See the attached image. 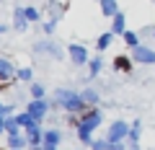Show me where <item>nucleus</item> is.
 I'll list each match as a JSON object with an SVG mask.
<instances>
[{
	"mask_svg": "<svg viewBox=\"0 0 155 150\" xmlns=\"http://www.w3.org/2000/svg\"><path fill=\"white\" fill-rule=\"evenodd\" d=\"M52 106L67 111L70 117H80V114H85V111H88V104L80 98V93H75V91H70V88L54 91V96H52Z\"/></svg>",
	"mask_w": 155,
	"mask_h": 150,
	"instance_id": "1",
	"label": "nucleus"
},
{
	"mask_svg": "<svg viewBox=\"0 0 155 150\" xmlns=\"http://www.w3.org/2000/svg\"><path fill=\"white\" fill-rule=\"evenodd\" d=\"M101 119H104L101 109H96V106H88V111H85V114H80V117H70V122L75 124L78 132H91V135H93V129H98Z\"/></svg>",
	"mask_w": 155,
	"mask_h": 150,
	"instance_id": "2",
	"label": "nucleus"
},
{
	"mask_svg": "<svg viewBox=\"0 0 155 150\" xmlns=\"http://www.w3.org/2000/svg\"><path fill=\"white\" fill-rule=\"evenodd\" d=\"M127 137H129V124L127 122H122V119L111 122L109 132H106V140H109V142H124Z\"/></svg>",
	"mask_w": 155,
	"mask_h": 150,
	"instance_id": "3",
	"label": "nucleus"
},
{
	"mask_svg": "<svg viewBox=\"0 0 155 150\" xmlns=\"http://www.w3.org/2000/svg\"><path fill=\"white\" fill-rule=\"evenodd\" d=\"M16 75H18L16 65L11 60H5V57H0V88L5 91V85H11L16 80Z\"/></svg>",
	"mask_w": 155,
	"mask_h": 150,
	"instance_id": "4",
	"label": "nucleus"
},
{
	"mask_svg": "<svg viewBox=\"0 0 155 150\" xmlns=\"http://www.w3.org/2000/svg\"><path fill=\"white\" fill-rule=\"evenodd\" d=\"M129 57H132L137 65H155V49H153V47H147V44L134 47Z\"/></svg>",
	"mask_w": 155,
	"mask_h": 150,
	"instance_id": "5",
	"label": "nucleus"
},
{
	"mask_svg": "<svg viewBox=\"0 0 155 150\" xmlns=\"http://www.w3.org/2000/svg\"><path fill=\"white\" fill-rule=\"evenodd\" d=\"M49 106H52V104H49L47 98H31V101H28V106H26V111L36 119V122H41V119L49 114Z\"/></svg>",
	"mask_w": 155,
	"mask_h": 150,
	"instance_id": "6",
	"label": "nucleus"
},
{
	"mask_svg": "<svg viewBox=\"0 0 155 150\" xmlns=\"http://www.w3.org/2000/svg\"><path fill=\"white\" fill-rule=\"evenodd\" d=\"M67 57H70L72 65H88V49H85L83 44H70L67 47Z\"/></svg>",
	"mask_w": 155,
	"mask_h": 150,
	"instance_id": "7",
	"label": "nucleus"
},
{
	"mask_svg": "<svg viewBox=\"0 0 155 150\" xmlns=\"http://www.w3.org/2000/svg\"><path fill=\"white\" fill-rule=\"evenodd\" d=\"M34 52H39V55H52L54 60H60V57H62V49L54 44V42H49V39H47V42H39V44L34 47Z\"/></svg>",
	"mask_w": 155,
	"mask_h": 150,
	"instance_id": "8",
	"label": "nucleus"
},
{
	"mask_svg": "<svg viewBox=\"0 0 155 150\" xmlns=\"http://www.w3.org/2000/svg\"><path fill=\"white\" fill-rule=\"evenodd\" d=\"M28 18H26V11H23V8H16V11H13V28H16V31H26L28 28Z\"/></svg>",
	"mask_w": 155,
	"mask_h": 150,
	"instance_id": "9",
	"label": "nucleus"
},
{
	"mask_svg": "<svg viewBox=\"0 0 155 150\" xmlns=\"http://www.w3.org/2000/svg\"><path fill=\"white\" fill-rule=\"evenodd\" d=\"M132 67H134V60H132V57H127V55H116V57H114V70L129 72Z\"/></svg>",
	"mask_w": 155,
	"mask_h": 150,
	"instance_id": "10",
	"label": "nucleus"
},
{
	"mask_svg": "<svg viewBox=\"0 0 155 150\" xmlns=\"http://www.w3.org/2000/svg\"><path fill=\"white\" fill-rule=\"evenodd\" d=\"M111 34H114V36L116 34H122V36L127 34V18H124V13H116V16L111 18Z\"/></svg>",
	"mask_w": 155,
	"mask_h": 150,
	"instance_id": "11",
	"label": "nucleus"
},
{
	"mask_svg": "<svg viewBox=\"0 0 155 150\" xmlns=\"http://www.w3.org/2000/svg\"><path fill=\"white\" fill-rule=\"evenodd\" d=\"M101 3V13H104L106 18H114L116 13H122L119 11V3H116V0H98Z\"/></svg>",
	"mask_w": 155,
	"mask_h": 150,
	"instance_id": "12",
	"label": "nucleus"
},
{
	"mask_svg": "<svg viewBox=\"0 0 155 150\" xmlns=\"http://www.w3.org/2000/svg\"><path fill=\"white\" fill-rule=\"evenodd\" d=\"M28 145V137H23V135H11L8 137V150H23Z\"/></svg>",
	"mask_w": 155,
	"mask_h": 150,
	"instance_id": "13",
	"label": "nucleus"
},
{
	"mask_svg": "<svg viewBox=\"0 0 155 150\" xmlns=\"http://www.w3.org/2000/svg\"><path fill=\"white\" fill-rule=\"evenodd\" d=\"M111 44H114V34L106 31V34H101V36H98V42H96V49H98V52H106Z\"/></svg>",
	"mask_w": 155,
	"mask_h": 150,
	"instance_id": "14",
	"label": "nucleus"
},
{
	"mask_svg": "<svg viewBox=\"0 0 155 150\" xmlns=\"http://www.w3.org/2000/svg\"><path fill=\"white\" fill-rule=\"evenodd\" d=\"M21 124H18V119L16 117H8L5 119V135H8V137H11V135H21Z\"/></svg>",
	"mask_w": 155,
	"mask_h": 150,
	"instance_id": "15",
	"label": "nucleus"
},
{
	"mask_svg": "<svg viewBox=\"0 0 155 150\" xmlns=\"http://www.w3.org/2000/svg\"><path fill=\"white\" fill-rule=\"evenodd\" d=\"M140 132H142V122H140V119H134L132 124H129V142H137L140 140Z\"/></svg>",
	"mask_w": 155,
	"mask_h": 150,
	"instance_id": "16",
	"label": "nucleus"
},
{
	"mask_svg": "<svg viewBox=\"0 0 155 150\" xmlns=\"http://www.w3.org/2000/svg\"><path fill=\"white\" fill-rule=\"evenodd\" d=\"M101 67H104V60H101V57H93V60L88 62V75H91V78H96V75L101 72Z\"/></svg>",
	"mask_w": 155,
	"mask_h": 150,
	"instance_id": "17",
	"label": "nucleus"
},
{
	"mask_svg": "<svg viewBox=\"0 0 155 150\" xmlns=\"http://www.w3.org/2000/svg\"><path fill=\"white\" fill-rule=\"evenodd\" d=\"M80 98H83L88 106H96V104H98V93H96L93 88H85L83 93H80Z\"/></svg>",
	"mask_w": 155,
	"mask_h": 150,
	"instance_id": "18",
	"label": "nucleus"
},
{
	"mask_svg": "<svg viewBox=\"0 0 155 150\" xmlns=\"http://www.w3.org/2000/svg\"><path fill=\"white\" fill-rule=\"evenodd\" d=\"M124 44H127L129 49L140 47V44H142V42H140V34H134V31H127V34H124Z\"/></svg>",
	"mask_w": 155,
	"mask_h": 150,
	"instance_id": "19",
	"label": "nucleus"
},
{
	"mask_svg": "<svg viewBox=\"0 0 155 150\" xmlns=\"http://www.w3.org/2000/svg\"><path fill=\"white\" fill-rule=\"evenodd\" d=\"M31 78H34V70H31V67H18L16 80H21V83H31Z\"/></svg>",
	"mask_w": 155,
	"mask_h": 150,
	"instance_id": "20",
	"label": "nucleus"
},
{
	"mask_svg": "<svg viewBox=\"0 0 155 150\" xmlns=\"http://www.w3.org/2000/svg\"><path fill=\"white\" fill-rule=\"evenodd\" d=\"M28 88H31V98H44V93H47V88L41 83H31Z\"/></svg>",
	"mask_w": 155,
	"mask_h": 150,
	"instance_id": "21",
	"label": "nucleus"
},
{
	"mask_svg": "<svg viewBox=\"0 0 155 150\" xmlns=\"http://www.w3.org/2000/svg\"><path fill=\"white\" fill-rule=\"evenodd\" d=\"M16 119H18V124H21L23 129H26L28 124L34 122V117H31V114H28V111H21V114H16Z\"/></svg>",
	"mask_w": 155,
	"mask_h": 150,
	"instance_id": "22",
	"label": "nucleus"
},
{
	"mask_svg": "<svg viewBox=\"0 0 155 150\" xmlns=\"http://www.w3.org/2000/svg\"><path fill=\"white\" fill-rule=\"evenodd\" d=\"M88 148H91V150H109V148H111V142H109V140H93Z\"/></svg>",
	"mask_w": 155,
	"mask_h": 150,
	"instance_id": "23",
	"label": "nucleus"
},
{
	"mask_svg": "<svg viewBox=\"0 0 155 150\" xmlns=\"http://www.w3.org/2000/svg\"><path fill=\"white\" fill-rule=\"evenodd\" d=\"M23 11H26V18H28V21H39V8H34V5H26V8H23Z\"/></svg>",
	"mask_w": 155,
	"mask_h": 150,
	"instance_id": "24",
	"label": "nucleus"
},
{
	"mask_svg": "<svg viewBox=\"0 0 155 150\" xmlns=\"http://www.w3.org/2000/svg\"><path fill=\"white\" fill-rule=\"evenodd\" d=\"M54 28H57V18H49L44 23V34H54Z\"/></svg>",
	"mask_w": 155,
	"mask_h": 150,
	"instance_id": "25",
	"label": "nucleus"
},
{
	"mask_svg": "<svg viewBox=\"0 0 155 150\" xmlns=\"http://www.w3.org/2000/svg\"><path fill=\"white\" fill-rule=\"evenodd\" d=\"M0 117H13V106H5V104H0Z\"/></svg>",
	"mask_w": 155,
	"mask_h": 150,
	"instance_id": "26",
	"label": "nucleus"
},
{
	"mask_svg": "<svg viewBox=\"0 0 155 150\" xmlns=\"http://www.w3.org/2000/svg\"><path fill=\"white\" fill-rule=\"evenodd\" d=\"M109 150H127V145H124V142H111Z\"/></svg>",
	"mask_w": 155,
	"mask_h": 150,
	"instance_id": "27",
	"label": "nucleus"
},
{
	"mask_svg": "<svg viewBox=\"0 0 155 150\" xmlns=\"http://www.w3.org/2000/svg\"><path fill=\"white\" fill-rule=\"evenodd\" d=\"M0 132H5V117H0Z\"/></svg>",
	"mask_w": 155,
	"mask_h": 150,
	"instance_id": "28",
	"label": "nucleus"
},
{
	"mask_svg": "<svg viewBox=\"0 0 155 150\" xmlns=\"http://www.w3.org/2000/svg\"><path fill=\"white\" fill-rule=\"evenodd\" d=\"M145 34H150V36H155V26H150V28H145Z\"/></svg>",
	"mask_w": 155,
	"mask_h": 150,
	"instance_id": "29",
	"label": "nucleus"
},
{
	"mask_svg": "<svg viewBox=\"0 0 155 150\" xmlns=\"http://www.w3.org/2000/svg\"><path fill=\"white\" fill-rule=\"evenodd\" d=\"M127 150H140V145H137V142H129V148H127Z\"/></svg>",
	"mask_w": 155,
	"mask_h": 150,
	"instance_id": "30",
	"label": "nucleus"
},
{
	"mask_svg": "<svg viewBox=\"0 0 155 150\" xmlns=\"http://www.w3.org/2000/svg\"><path fill=\"white\" fill-rule=\"evenodd\" d=\"M8 31V26H3V23H0V34H5Z\"/></svg>",
	"mask_w": 155,
	"mask_h": 150,
	"instance_id": "31",
	"label": "nucleus"
}]
</instances>
